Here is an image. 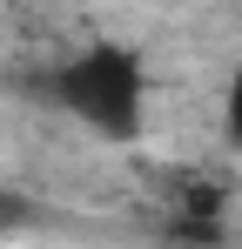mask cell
Returning a JSON list of instances; mask_svg holds the SVG:
<instances>
[{
	"mask_svg": "<svg viewBox=\"0 0 242 249\" xmlns=\"http://www.w3.org/2000/svg\"><path fill=\"white\" fill-rule=\"evenodd\" d=\"M47 101L101 142H135L148 122V68L121 41H87L47 74Z\"/></svg>",
	"mask_w": 242,
	"mask_h": 249,
	"instance_id": "cell-1",
	"label": "cell"
},
{
	"mask_svg": "<svg viewBox=\"0 0 242 249\" xmlns=\"http://www.w3.org/2000/svg\"><path fill=\"white\" fill-rule=\"evenodd\" d=\"M222 135H229V148L242 155V61H236V74H229V88H222Z\"/></svg>",
	"mask_w": 242,
	"mask_h": 249,
	"instance_id": "cell-2",
	"label": "cell"
}]
</instances>
